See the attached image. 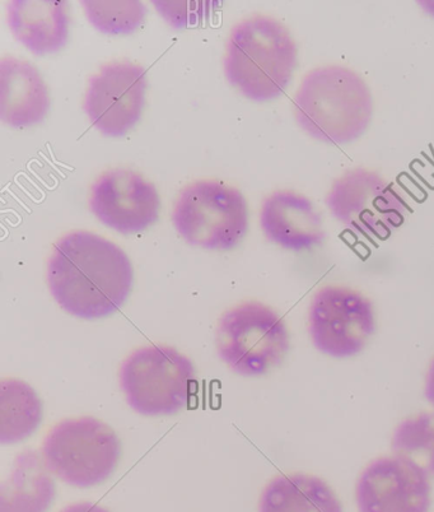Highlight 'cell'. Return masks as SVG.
Segmentation results:
<instances>
[{"label": "cell", "instance_id": "obj_13", "mask_svg": "<svg viewBox=\"0 0 434 512\" xmlns=\"http://www.w3.org/2000/svg\"><path fill=\"white\" fill-rule=\"evenodd\" d=\"M260 226L266 239L287 250H310L325 240L322 218L314 204L305 195L289 190L264 200Z\"/></svg>", "mask_w": 434, "mask_h": 512}, {"label": "cell", "instance_id": "obj_8", "mask_svg": "<svg viewBox=\"0 0 434 512\" xmlns=\"http://www.w3.org/2000/svg\"><path fill=\"white\" fill-rule=\"evenodd\" d=\"M326 207L336 221L367 240H384L403 225L408 203L396 186L375 171L354 169L331 185Z\"/></svg>", "mask_w": 434, "mask_h": 512}, {"label": "cell", "instance_id": "obj_20", "mask_svg": "<svg viewBox=\"0 0 434 512\" xmlns=\"http://www.w3.org/2000/svg\"><path fill=\"white\" fill-rule=\"evenodd\" d=\"M88 21L102 34H133L144 22L147 8L140 2H82Z\"/></svg>", "mask_w": 434, "mask_h": 512}, {"label": "cell", "instance_id": "obj_5", "mask_svg": "<svg viewBox=\"0 0 434 512\" xmlns=\"http://www.w3.org/2000/svg\"><path fill=\"white\" fill-rule=\"evenodd\" d=\"M120 455L118 435L93 417L59 422L41 446V456L49 472L76 488H91L106 482L118 467Z\"/></svg>", "mask_w": 434, "mask_h": 512}, {"label": "cell", "instance_id": "obj_17", "mask_svg": "<svg viewBox=\"0 0 434 512\" xmlns=\"http://www.w3.org/2000/svg\"><path fill=\"white\" fill-rule=\"evenodd\" d=\"M259 512H344L328 483L311 474H282L266 484Z\"/></svg>", "mask_w": 434, "mask_h": 512}, {"label": "cell", "instance_id": "obj_1", "mask_svg": "<svg viewBox=\"0 0 434 512\" xmlns=\"http://www.w3.org/2000/svg\"><path fill=\"white\" fill-rule=\"evenodd\" d=\"M128 255L104 237L72 232L56 242L48 263L51 296L65 313L83 320L107 318L121 309L132 291Z\"/></svg>", "mask_w": 434, "mask_h": 512}, {"label": "cell", "instance_id": "obj_23", "mask_svg": "<svg viewBox=\"0 0 434 512\" xmlns=\"http://www.w3.org/2000/svg\"><path fill=\"white\" fill-rule=\"evenodd\" d=\"M60 512H110L100 505L92 504V502H77V504H72Z\"/></svg>", "mask_w": 434, "mask_h": 512}, {"label": "cell", "instance_id": "obj_3", "mask_svg": "<svg viewBox=\"0 0 434 512\" xmlns=\"http://www.w3.org/2000/svg\"><path fill=\"white\" fill-rule=\"evenodd\" d=\"M297 65V46L283 23L255 16L231 31L224 74L247 99L265 102L287 90Z\"/></svg>", "mask_w": 434, "mask_h": 512}, {"label": "cell", "instance_id": "obj_4", "mask_svg": "<svg viewBox=\"0 0 434 512\" xmlns=\"http://www.w3.org/2000/svg\"><path fill=\"white\" fill-rule=\"evenodd\" d=\"M119 380L129 407L146 417L172 416L184 411L198 390L190 358L161 344L138 348L126 357Z\"/></svg>", "mask_w": 434, "mask_h": 512}, {"label": "cell", "instance_id": "obj_15", "mask_svg": "<svg viewBox=\"0 0 434 512\" xmlns=\"http://www.w3.org/2000/svg\"><path fill=\"white\" fill-rule=\"evenodd\" d=\"M69 22L67 2L14 0L8 6L12 34L35 55L56 53L64 48Z\"/></svg>", "mask_w": 434, "mask_h": 512}, {"label": "cell", "instance_id": "obj_22", "mask_svg": "<svg viewBox=\"0 0 434 512\" xmlns=\"http://www.w3.org/2000/svg\"><path fill=\"white\" fill-rule=\"evenodd\" d=\"M424 397L434 408V357L431 363H429L426 380H424Z\"/></svg>", "mask_w": 434, "mask_h": 512}, {"label": "cell", "instance_id": "obj_16", "mask_svg": "<svg viewBox=\"0 0 434 512\" xmlns=\"http://www.w3.org/2000/svg\"><path fill=\"white\" fill-rule=\"evenodd\" d=\"M41 454L25 450L14 458L12 472L0 487V512H46L56 486Z\"/></svg>", "mask_w": 434, "mask_h": 512}, {"label": "cell", "instance_id": "obj_18", "mask_svg": "<svg viewBox=\"0 0 434 512\" xmlns=\"http://www.w3.org/2000/svg\"><path fill=\"white\" fill-rule=\"evenodd\" d=\"M42 403L25 381L4 379L0 383V442L14 445L25 441L41 425Z\"/></svg>", "mask_w": 434, "mask_h": 512}, {"label": "cell", "instance_id": "obj_10", "mask_svg": "<svg viewBox=\"0 0 434 512\" xmlns=\"http://www.w3.org/2000/svg\"><path fill=\"white\" fill-rule=\"evenodd\" d=\"M146 88L147 71L140 65H102L100 72L90 78L83 110L98 132L106 137H123L142 115Z\"/></svg>", "mask_w": 434, "mask_h": 512}, {"label": "cell", "instance_id": "obj_2", "mask_svg": "<svg viewBox=\"0 0 434 512\" xmlns=\"http://www.w3.org/2000/svg\"><path fill=\"white\" fill-rule=\"evenodd\" d=\"M294 116L302 130L326 144H347L370 127L373 100L364 79L342 65L312 69L293 99Z\"/></svg>", "mask_w": 434, "mask_h": 512}, {"label": "cell", "instance_id": "obj_11", "mask_svg": "<svg viewBox=\"0 0 434 512\" xmlns=\"http://www.w3.org/2000/svg\"><path fill=\"white\" fill-rule=\"evenodd\" d=\"M429 478L417 464L398 455L372 460L356 484L358 512H428Z\"/></svg>", "mask_w": 434, "mask_h": 512}, {"label": "cell", "instance_id": "obj_6", "mask_svg": "<svg viewBox=\"0 0 434 512\" xmlns=\"http://www.w3.org/2000/svg\"><path fill=\"white\" fill-rule=\"evenodd\" d=\"M289 346L282 316L261 302L249 301L232 307L218 321V356L237 375L268 374L283 362Z\"/></svg>", "mask_w": 434, "mask_h": 512}, {"label": "cell", "instance_id": "obj_19", "mask_svg": "<svg viewBox=\"0 0 434 512\" xmlns=\"http://www.w3.org/2000/svg\"><path fill=\"white\" fill-rule=\"evenodd\" d=\"M391 450L434 477V413H419L401 421L392 432Z\"/></svg>", "mask_w": 434, "mask_h": 512}, {"label": "cell", "instance_id": "obj_7", "mask_svg": "<svg viewBox=\"0 0 434 512\" xmlns=\"http://www.w3.org/2000/svg\"><path fill=\"white\" fill-rule=\"evenodd\" d=\"M172 222L190 245L230 250L244 239L249 212L240 190L216 181H198L182 190Z\"/></svg>", "mask_w": 434, "mask_h": 512}, {"label": "cell", "instance_id": "obj_14", "mask_svg": "<svg viewBox=\"0 0 434 512\" xmlns=\"http://www.w3.org/2000/svg\"><path fill=\"white\" fill-rule=\"evenodd\" d=\"M50 97L41 74L16 58L0 62V119L12 128L39 124L48 115Z\"/></svg>", "mask_w": 434, "mask_h": 512}, {"label": "cell", "instance_id": "obj_12", "mask_svg": "<svg viewBox=\"0 0 434 512\" xmlns=\"http://www.w3.org/2000/svg\"><path fill=\"white\" fill-rule=\"evenodd\" d=\"M91 211L107 227L120 234H138L158 220L160 195L137 172L112 170L92 186Z\"/></svg>", "mask_w": 434, "mask_h": 512}, {"label": "cell", "instance_id": "obj_9", "mask_svg": "<svg viewBox=\"0 0 434 512\" xmlns=\"http://www.w3.org/2000/svg\"><path fill=\"white\" fill-rule=\"evenodd\" d=\"M376 330L375 307L352 288L325 286L312 297L308 334L324 355L350 358L359 355Z\"/></svg>", "mask_w": 434, "mask_h": 512}, {"label": "cell", "instance_id": "obj_21", "mask_svg": "<svg viewBox=\"0 0 434 512\" xmlns=\"http://www.w3.org/2000/svg\"><path fill=\"white\" fill-rule=\"evenodd\" d=\"M167 23L175 29L198 25L213 7L212 2H153Z\"/></svg>", "mask_w": 434, "mask_h": 512}]
</instances>
